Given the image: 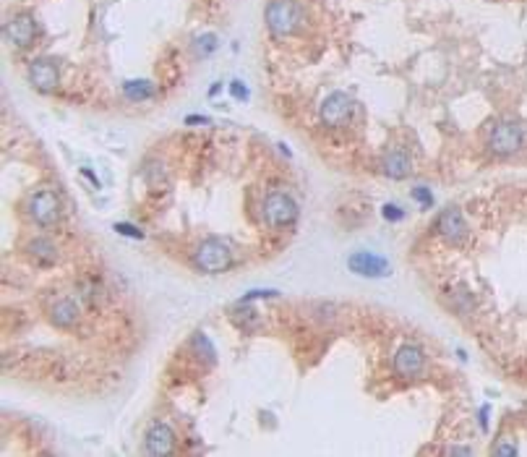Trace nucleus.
<instances>
[{
  "label": "nucleus",
  "mask_w": 527,
  "mask_h": 457,
  "mask_svg": "<svg viewBox=\"0 0 527 457\" xmlns=\"http://www.w3.org/2000/svg\"><path fill=\"white\" fill-rule=\"evenodd\" d=\"M194 345H196L199 350H201V353H204V358L209 360V363L215 360V348H212V342H209V340H206L204 335H196V338H194Z\"/></svg>",
  "instance_id": "obj_19"
},
{
  "label": "nucleus",
  "mask_w": 527,
  "mask_h": 457,
  "mask_svg": "<svg viewBox=\"0 0 527 457\" xmlns=\"http://www.w3.org/2000/svg\"><path fill=\"white\" fill-rule=\"evenodd\" d=\"M412 199L420 201L423 207H430V204H433V196H430V191L426 185H415V188H412Z\"/></svg>",
  "instance_id": "obj_21"
},
{
  "label": "nucleus",
  "mask_w": 527,
  "mask_h": 457,
  "mask_svg": "<svg viewBox=\"0 0 527 457\" xmlns=\"http://www.w3.org/2000/svg\"><path fill=\"white\" fill-rule=\"evenodd\" d=\"M6 37H8L16 47H26V44H32L34 37H37V24H34L32 16H16V19H11L8 26H6Z\"/></svg>",
  "instance_id": "obj_12"
},
{
  "label": "nucleus",
  "mask_w": 527,
  "mask_h": 457,
  "mask_svg": "<svg viewBox=\"0 0 527 457\" xmlns=\"http://www.w3.org/2000/svg\"><path fill=\"white\" fill-rule=\"evenodd\" d=\"M454 295L460 298V306H454V308H457L460 314H467V311L473 308V295H470V290H465V288H460V290H457Z\"/></svg>",
  "instance_id": "obj_20"
},
{
  "label": "nucleus",
  "mask_w": 527,
  "mask_h": 457,
  "mask_svg": "<svg viewBox=\"0 0 527 457\" xmlns=\"http://www.w3.org/2000/svg\"><path fill=\"white\" fill-rule=\"evenodd\" d=\"M347 267H350V272L363 274V277H384V274H389V261L376 256V254H371V251L353 254L350 261H347Z\"/></svg>",
  "instance_id": "obj_8"
},
{
  "label": "nucleus",
  "mask_w": 527,
  "mask_h": 457,
  "mask_svg": "<svg viewBox=\"0 0 527 457\" xmlns=\"http://www.w3.org/2000/svg\"><path fill=\"white\" fill-rule=\"evenodd\" d=\"M212 50H217V37L215 34H206V37H201V40L196 42V53L199 55H209Z\"/></svg>",
  "instance_id": "obj_18"
},
{
  "label": "nucleus",
  "mask_w": 527,
  "mask_h": 457,
  "mask_svg": "<svg viewBox=\"0 0 527 457\" xmlns=\"http://www.w3.org/2000/svg\"><path fill=\"white\" fill-rule=\"evenodd\" d=\"M436 230L449 243H462L467 238V222H465L460 209H444L439 219H436Z\"/></svg>",
  "instance_id": "obj_9"
},
{
  "label": "nucleus",
  "mask_w": 527,
  "mask_h": 457,
  "mask_svg": "<svg viewBox=\"0 0 527 457\" xmlns=\"http://www.w3.org/2000/svg\"><path fill=\"white\" fill-rule=\"evenodd\" d=\"M26 251H29V256H32L34 261H40L42 267H47V264H53V261L58 259V251H55V246L47 238H32L29 246H26Z\"/></svg>",
  "instance_id": "obj_15"
},
{
  "label": "nucleus",
  "mask_w": 527,
  "mask_h": 457,
  "mask_svg": "<svg viewBox=\"0 0 527 457\" xmlns=\"http://www.w3.org/2000/svg\"><path fill=\"white\" fill-rule=\"evenodd\" d=\"M381 215L389 219V222H399V219L405 217V209H399L397 204H384V209H381Z\"/></svg>",
  "instance_id": "obj_22"
},
{
  "label": "nucleus",
  "mask_w": 527,
  "mask_h": 457,
  "mask_svg": "<svg viewBox=\"0 0 527 457\" xmlns=\"http://www.w3.org/2000/svg\"><path fill=\"white\" fill-rule=\"evenodd\" d=\"M50 322L55 326H60V329H68V326H74L78 322V306L71 301V298H60V301H55L53 308H50Z\"/></svg>",
  "instance_id": "obj_13"
},
{
  "label": "nucleus",
  "mask_w": 527,
  "mask_h": 457,
  "mask_svg": "<svg viewBox=\"0 0 527 457\" xmlns=\"http://www.w3.org/2000/svg\"><path fill=\"white\" fill-rule=\"evenodd\" d=\"M381 170L384 175L389 178H394V181H402V178H408L410 175V160L405 152H389L384 157V163H381Z\"/></svg>",
  "instance_id": "obj_14"
},
{
  "label": "nucleus",
  "mask_w": 527,
  "mask_h": 457,
  "mask_svg": "<svg viewBox=\"0 0 527 457\" xmlns=\"http://www.w3.org/2000/svg\"><path fill=\"white\" fill-rule=\"evenodd\" d=\"M230 92H233L235 97H240V99H248V89L243 87V81H233V87H230Z\"/></svg>",
  "instance_id": "obj_23"
},
{
  "label": "nucleus",
  "mask_w": 527,
  "mask_h": 457,
  "mask_svg": "<svg viewBox=\"0 0 527 457\" xmlns=\"http://www.w3.org/2000/svg\"><path fill=\"white\" fill-rule=\"evenodd\" d=\"M525 142V131L512 120H504L491 131V149L496 154H515Z\"/></svg>",
  "instance_id": "obj_5"
},
{
  "label": "nucleus",
  "mask_w": 527,
  "mask_h": 457,
  "mask_svg": "<svg viewBox=\"0 0 527 457\" xmlns=\"http://www.w3.org/2000/svg\"><path fill=\"white\" fill-rule=\"evenodd\" d=\"M233 319H235V324L243 329V332H253L258 326V311L256 308H248V306H240L233 311Z\"/></svg>",
  "instance_id": "obj_16"
},
{
  "label": "nucleus",
  "mask_w": 527,
  "mask_h": 457,
  "mask_svg": "<svg viewBox=\"0 0 527 457\" xmlns=\"http://www.w3.org/2000/svg\"><path fill=\"white\" fill-rule=\"evenodd\" d=\"M29 78H32V84L40 92H53L58 87V65L53 60H47V58H37L32 65H29Z\"/></svg>",
  "instance_id": "obj_10"
},
{
  "label": "nucleus",
  "mask_w": 527,
  "mask_h": 457,
  "mask_svg": "<svg viewBox=\"0 0 527 457\" xmlns=\"http://www.w3.org/2000/svg\"><path fill=\"white\" fill-rule=\"evenodd\" d=\"M264 219L269 222L271 228H290V225H295V219H298L295 199L282 194V191L269 194L267 201H264Z\"/></svg>",
  "instance_id": "obj_3"
},
{
  "label": "nucleus",
  "mask_w": 527,
  "mask_h": 457,
  "mask_svg": "<svg viewBox=\"0 0 527 457\" xmlns=\"http://www.w3.org/2000/svg\"><path fill=\"white\" fill-rule=\"evenodd\" d=\"M29 215L42 228L55 225L60 219V201H58V196L53 191H37L32 196V201H29Z\"/></svg>",
  "instance_id": "obj_6"
},
{
  "label": "nucleus",
  "mask_w": 527,
  "mask_h": 457,
  "mask_svg": "<svg viewBox=\"0 0 527 457\" xmlns=\"http://www.w3.org/2000/svg\"><path fill=\"white\" fill-rule=\"evenodd\" d=\"M196 267L204 274H222L233 267V254L222 240L206 238L199 243V249L194 254Z\"/></svg>",
  "instance_id": "obj_2"
},
{
  "label": "nucleus",
  "mask_w": 527,
  "mask_h": 457,
  "mask_svg": "<svg viewBox=\"0 0 527 457\" xmlns=\"http://www.w3.org/2000/svg\"><path fill=\"white\" fill-rule=\"evenodd\" d=\"M426 369V353L418 348V345H402L394 356V371L399 376H408V379H415L420 376Z\"/></svg>",
  "instance_id": "obj_7"
},
{
  "label": "nucleus",
  "mask_w": 527,
  "mask_h": 457,
  "mask_svg": "<svg viewBox=\"0 0 527 457\" xmlns=\"http://www.w3.org/2000/svg\"><path fill=\"white\" fill-rule=\"evenodd\" d=\"M303 11L295 0H271L264 11V22L274 37H287L301 26Z\"/></svg>",
  "instance_id": "obj_1"
},
{
  "label": "nucleus",
  "mask_w": 527,
  "mask_h": 457,
  "mask_svg": "<svg viewBox=\"0 0 527 457\" xmlns=\"http://www.w3.org/2000/svg\"><path fill=\"white\" fill-rule=\"evenodd\" d=\"M115 230H118V233H123V235H136V238H141L139 230L131 228V225H115Z\"/></svg>",
  "instance_id": "obj_24"
},
{
  "label": "nucleus",
  "mask_w": 527,
  "mask_h": 457,
  "mask_svg": "<svg viewBox=\"0 0 527 457\" xmlns=\"http://www.w3.org/2000/svg\"><path fill=\"white\" fill-rule=\"evenodd\" d=\"M123 92H126V97L128 99L141 102V99L154 97V84H149V81H128V84L123 87Z\"/></svg>",
  "instance_id": "obj_17"
},
{
  "label": "nucleus",
  "mask_w": 527,
  "mask_h": 457,
  "mask_svg": "<svg viewBox=\"0 0 527 457\" xmlns=\"http://www.w3.org/2000/svg\"><path fill=\"white\" fill-rule=\"evenodd\" d=\"M353 108H355V105H353V99L347 97V94H342V92H332V94L321 102L319 118H321V123L326 126V128H340L342 123L350 120Z\"/></svg>",
  "instance_id": "obj_4"
},
{
  "label": "nucleus",
  "mask_w": 527,
  "mask_h": 457,
  "mask_svg": "<svg viewBox=\"0 0 527 457\" xmlns=\"http://www.w3.org/2000/svg\"><path fill=\"white\" fill-rule=\"evenodd\" d=\"M175 449V434L167 424H154L147 431V452L149 455H170Z\"/></svg>",
  "instance_id": "obj_11"
},
{
  "label": "nucleus",
  "mask_w": 527,
  "mask_h": 457,
  "mask_svg": "<svg viewBox=\"0 0 527 457\" xmlns=\"http://www.w3.org/2000/svg\"><path fill=\"white\" fill-rule=\"evenodd\" d=\"M185 123H188V126H194V123H209V118H204V115H191V118H185Z\"/></svg>",
  "instance_id": "obj_25"
}]
</instances>
